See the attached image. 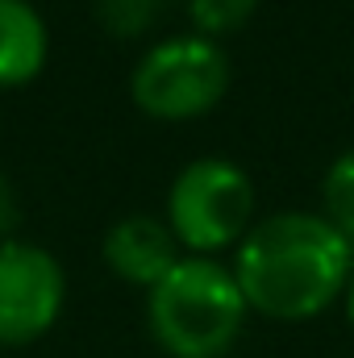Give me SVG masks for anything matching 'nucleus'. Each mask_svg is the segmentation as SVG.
<instances>
[{"label": "nucleus", "instance_id": "4", "mask_svg": "<svg viewBox=\"0 0 354 358\" xmlns=\"http://www.w3.org/2000/svg\"><path fill=\"white\" fill-rule=\"evenodd\" d=\"M229 88V59L204 34H176L155 42L134 76V104L159 121H192L204 117Z\"/></svg>", "mask_w": 354, "mask_h": 358}, {"label": "nucleus", "instance_id": "7", "mask_svg": "<svg viewBox=\"0 0 354 358\" xmlns=\"http://www.w3.org/2000/svg\"><path fill=\"white\" fill-rule=\"evenodd\" d=\"M50 55V29L29 0H0V88L29 84Z\"/></svg>", "mask_w": 354, "mask_h": 358}, {"label": "nucleus", "instance_id": "5", "mask_svg": "<svg viewBox=\"0 0 354 358\" xmlns=\"http://www.w3.org/2000/svg\"><path fill=\"white\" fill-rule=\"evenodd\" d=\"M67 279L50 250L8 238L0 242V346L38 342L63 313Z\"/></svg>", "mask_w": 354, "mask_h": 358}, {"label": "nucleus", "instance_id": "10", "mask_svg": "<svg viewBox=\"0 0 354 358\" xmlns=\"http://www.w3.org/2000/svg\"><path fill=\"white\" fill-rule=\"evenodd\" d=\"M167 0H96L100 8V21L113 29V34H142L159 13H163Z\"/></svg>", "mask_w": 354, "mask_h": 358}, {"label": "nucleus", "instance_id": "11", "mask_svg": "<svg viewBox=\"0 0 354 358\" xmlns=\"http://www.w3.org/2000/svg\"><path fill=\"white\" fill-rule=\"evenodd\" d=\"M17 221H21V200H17L8 176L0 171V242H8V234L17 229Z\"/></svg>", "mask_w": 354, "mask_h": 358}, {"label": "nucleus", "instance_id": "1", "mask_svg": "<svg viewBox=\"0 0 354 358\" xmlns=\"http://www.w3.org/2000/svg\"><path fill=\"white\" fill-rule=\"evenodd\" d=\"M234 275L255 313L271 321H309L346 292L354 246L321 213H271L238 242Z\"/></svg>", "mask_w": 354, "mask_h": 358}, {"label": "nucleus", "instance_id": "6", "mask_svg": "<svg viewBox=\"0 0 354 358\" xmlns=\"http://www.w3.org/2000/svg\"><path fill=\"white\" fill-rule=\"evenodd\" d=\"M100 250H104V263L113 275H121L125 283H138L146 292L179 263V242L171 225H163L146 213L113 221Z\"/></svg>", "mask_w": 354, "mask_h": 358}, {"label": "nucleus", "instance_id": "12", "mask_svg": "<svg viewBox=\"0 0 354 358\" xmlns=\"http://www.w3.org/2000/svg\"><path fill=\"white\" fill-rule=\"evenodd\" d=\"M346 317H351V325H354V275H351V283H346Z\"/></svg>", "mask_w": 354, "mask_h": 358}, {"label": "nucleus", "instance_id": "2", "mask_svg": "<svg viewBox=\"0 0 354 358\" xmlns=\"http://www.w3.org/2000/svg\"><path fill=\"white\" fill-rule=\"evenodd\" d=\"M246 296L234 267L187 255L146 292V317L155 342L171 358H221L234 350L246 325Z\"/></svg>", "mask_w": 354, "mask_h": 358}, {"label": "nucleus", "instance_id": "9", "mask_svg": "<svg viewBox=\"0 0 354 358\" xmlns=\"http://www.w3.org/2000/svg\"><path fill=\"white\" fill-rule=\"evenodd\" d=\"M255 8H259V0H187L192 25L204 38H217V34H229V29L246 25Z\"/></svg>", "mask_w": 354, "mask_h": 358}, {"label": "nucleus", "instance_id": "8", "mask_svg": "<svg viewBox=\"0 0 354 358\" xmlns=\"http://www.w3.org/2000/svg\"><path fill=\"white\" fill-rule=\"evenodd\" d=\"M321 200H325V221L354 242V146L330 163L321 179Z\"/></svg>", "mask_w": 354, "mask_h": 358}, {"label": "nucleus", "instance_id": "3", "mask_svg": "<svg viewBox=\"0 0 354 358\" xmlns=\"http://www.w3.org/2000/svg\"><path fill=\"white\" fill-rule=\"evenodd\" d=\"M167 225L192 255H217L255 225V183L229 159H196L167 192Z\"/></svg>", "mask_w": 354, "mask_h": 358}]
</instances>
